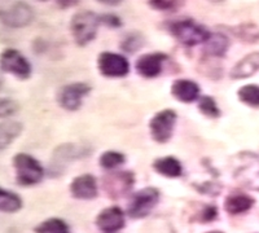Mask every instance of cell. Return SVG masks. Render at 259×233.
Returning a JSON list of instances; mask_svg holds the SVG:
<instances>
[{"instance_id": "obj_9", "label": "cell", "mask_w": 259, "mask_h": 233, "mask_svg": "<svg viewBox=\"0 0 259 233\" xmlns=\"http://www.w3.org/2000/svg\"><path fill=\"white\" fill-rule=\"evenodd\" d=\"M90 91H91V87L87 83H71L60 89L57 95V101L61 108L69 112H74L79 109L83 98L87 96Z\"/></svg>"}, {"instance_id": "obj_11", "label": "cell", "mask_w": 259, "mask_h": 233, "mask_svg": "<svg viewBox=\"0 0 259 233\" xmlns=\"http://www.w3.org/2000/svg\"><path fill=\"white\" fill-rule=\"evenodd\" d=\"M134 185V175L131 172H114L104 177V188L110 197H122L130 192Z\"/></svg>"}, {"instance_id": "obj_4", "label": "cell", "mask_w": 259, "mask_h": 233, "mask_svg": "<svg viewBox=\"0 0 259 233\" xmlns=\"http://www.w3.org/2000/svg\"><path fill=\"white\" fill-rule=\"evenodd\" d=\"M236 160L235 179L250 189L259 191V157L253 153H242Z\"/></svg>"}, {"instance_id": "obj_22", "label": "cell", "mask_w": 259, "mask_h": 233, "mask_svg": "<svg viewBox=\"0 0 259 233\" xmlns=\"http://www.w3.org/2000/svg\"><path fill=\"white\" fill-rule=\"evenodd\" d=\"M35 233H69L68 224L59 218H51L35 227Z\"/></svg>"}, {"instance_id": "obj_8", "label": "cell", "mask_w": 259, "mask_h": 233, "mask_svg": "<svg viewBox=\"0 0 259 233\" xmlns=\"http://www.w3.org/2000/svg\"><path fill=\"white\" fill-rule=\"evenodd\" d=\"M34 20V12L31 7L26 3H13L7 9H0V21L6 26L20 29L31 24Z\"/></svg>"}, {"instance_id": "obj_15", "label": "cell", "mask_w": 259, "mask_h": 233, "mask_svg": "<svg viewBox=\"0 0 259 233\" xmlns=\"http://www.w3.org/2000/svg\"><path fill=\"white\" fill-rule=\"evenodd\" d=\"M171 94L182 103H192L200 96V87L196 82L189 79L175 80L171 86Z\"/></svg>"}, {"instance_id": "obj_25", "label": "cell", "mask_w": 259, "mask_h": 233, "mask_svg": "<svg viewBox=\"0 0 259 233\" xmlns=\"http://www.w3.org/2000/svg\"><path fill=\"white\" fill-rule=\"evenodd\" d=\"M126 161L124 156L119 152H105L103 153V156L100 157V165L101 167L106 168V170H112V168L118 167L119 165Z\"/></svg>"}, {"instance_id": "obj_1", "label": "cell", "mask_w": 259, "mask_h": 233, "mask_svg": "<svg viewBox=\"0 0 259 233\" xmlns=\"http://www.w3.org/2000/svg\"><path fill=\"white\" fill-rule=\"evenodd\" d=\"M16 180L22 187L39 184L45 177V168L36 158L27 153H17L13 157Z\"/></svg>"}, {"instance_id": "obj_20", "label": "cell", "mask_w": 259, "mask_h": 233, "mask_svg": "<svg viewBox=\"0 0 259 233\" xmlns=\"http://www.w3.org/2000/svg\"><path fill=\"white\" fill-rule=\"evenodd\" d=\"M230 47V40L223 34H211L207 41L205 43V52L209 56L223 57L227 54V50Z\"/></svg>"}, {"instance_id": "obj_3", "label": "cell", "mask_w": 259, "mask_h": 233, "mask_svg": "<svg viewBox=\"0 0 259 233\" xmlns=\"http://www.w3.org/2000/svg\"><path fill=\"white\" fill-rule=\"evenodd\" d=\"M99 24H100V17L95 15L94 12H90V11L79 12L73 16L70 27L75 43L83 47V45H87L90 41L94 40Z\"/></svg>"}, {"instance_id": "obj_27", "label": "cell", "mask_w": 259, "mask_h": 233, "mask_svg": "<svg viewBox=\"0 0 259 233\" xmlns=\"http://www.w3.org/2000/svg\"><path fill=\"white\" fill-rule=\"evenodd\" d=\"M20 109L17 101L8 98H0V118H8L12 117Z\"/></svg>"}, {"instance_id": "obj_17", "label": "cell", "mask_w": 259, "mask_h": 233, "mask_svg": "<svg viewBox=\"0 0 259 233\" xmlns=\"http://www.w3.org/2000/svg\"><path fill=\"white\" fill-rule=\"evenodd\" d=\"M255 204V200L253 197L247 195H230L224 201V209L231 215H237V214H242L247 210H250L253 205Z\"/></svg>"}, {"instance_id": "obj_30", "label": "cell", "mask_w": 259, "mask_h": 233, "mask_svg": "<svg viewBox=\"0 0 259 233\" xmlns=\"http://www.w3.org/2000/svg\"><path fill=\"white\" fill-rule=\"evenodd\" d=\"M142 43L143 40L142 39H139V35H136V34H134V35H130L128 38L124 40V43L122 44V48L123 50H126V52L128 51V52H135L136 48H140L142 47Z\"/></svg>"}, {"instance_id": "obj_33", "label": "cell", "mask_w": 259, "mask_h": 233, "mask_svg": "<svg viewBox=\"0 0 259 233\" xmlns=\"http://www.w3.org/2000/svg\"><path fill=\"white\" fill-rule=\"evenodd\" d=\"M2 84H3V80H2V77H0V87H2Z\"/></svg>"}, {"instance_id": "obj_28", "label": "cell", "mask_w": 259, "mask_h": 233, "mask_svg": "<svg viewBox=\"0 0 259 233\" xmlns=\"http://www.w3.org/2000/svg\"><path fill=\"white\" fill-rule=\"evenodd\" d=\"M218 215V210L217 207L212 206V205H205L201 210L200 216L197 218L198 221H202V223H206V221H212Z\"/></svg>"}, {"instance_id": "obj_23", "label": "cell", "mask_w": 259, "mask_h": 233, "mask_svg": "<svg viewBox=\"0 0 259 233\" xmlns=\"http://www.w3.org/2000/svg\"><path fill=\"white\" fill-rule=\"evenodd\" d=\"M239 99L251 108H259V86L247 84L239 89Z\"/></svg>"}, {"instance_id": "obj_31", "label": "cell", "mask_w": 259, "mask_h": 233, "mask_svg": "<svg viewBox=\"0 0 259 233\" xmlns=\"http://www.w3.org/2000/svg\"><path fill=\"white\" fill-rule=\"evenodd\" d=\"M100 22H104V24L109 25V26H113V27L121 26V21H119V18L115 17V16L113 15L103 16V17H100Z\"/></svg>"}, {"instance_id": "obj_21", "label": "cell", "mask_w": 259, "mask_h": 233, "mask_svg": "<svg viewBox=\"0 0 259 233\" xmlns=\"http://www.w3.org/2000/svg\"><path fill=\"white\" fill-rule=\"evenodd\" d=\"M21 209H22V200L20 196L0 187V211L13 214L20 211Z\"/></svg>"}, {"instance_id": "obj_10", "label": "cell", "mask_w": 259, "mask_h": 233, "mask_svg": "<svg viewBox=\"0 0 259 233\" xmlns=\"http://www.w3.org/2000/svg\"><path fill=\"white\" fill-rule=\"evenodd\" d=\"M99 70L103 75L110 78H121L127 75L130 71V64L122 55L104 52L99 56Z\"/></svg>"}, {"instance_id": "obj_16", "label": "cell", "mask_w": 259, "mask_h": 233, "mask_svg": "<svg viewBox=\"0 0 259 233\" xmlns=\"http://www.w3.org/2000/svg\"><path fill=\"white\" fill-rule=\"evenodd\" d=\"M259 70V52L247 55L244 59L240 60L231 70L232 79H245L256 73Z\"/></svg>"}, {"instance_id": "obj_18", "label": "cell", "mask_w": 259, "mask_h": 233, "mask_svg": "<svg viewBox=\"0 0 259 233\" xmlns=\"http://www.w3.org/2000/svg\"><path fill=\"white\" fill-rule=\"evenodd\" d=\"M24 130V126L20 122L7 121L0 123V152L7 149L12 144Z\"/></svg>"}, {"instance_id": "obj_7", "label": "cell", "mask_w": 259, "mask_h": 233, "mask_svg": "<svg viewBox=\"0 0 259 233\" xmlns=\"http://www.w3.org/2000/svg\"><path fill=\"white\" fill-rule=\"evenodd\" d=\"M159 201V192L156 188H144L133 197L128 206V215L134 219H142L154 209Z\"/></svg>"}, {"instance_id": "obj_29", "label": "cell", "mask_w": 259, "mask_h": 233, "mask_svg": "<svg viewBox=\"0 0 259 233\" xmlns=\"http://www.w3.org/2000/svg\"><path fill=\"white\" fill-rule=\"evenodd\" d=\"M183 3H179V2H163V0H158V2H150L149 6H152L153 8L159 9V11H175L178 7L182 6Z\"/></svg>"}, {"instance_id": "obj_26", "label": "cell", "mask_w": 259, "mask_h": 233, "mask_svg": "<svg viewBox=\"0 0 259 233\" xmlns=\"http://www.w3.org/2000/svg\"><path fill=\"white\" fill-rule=\"evenodd\" d=\"M235 34L240 39H242L244 41H249V43L259 40V27L256 25H241L239 26V30H235Z\"/></svg>"}, {"instance_id": "obj_12", "label": "cell", "mask_w": 259, "mask_h": 233, "mask_svg": "<svg viewBox=\"0 0 259 233\" xmlns=\"http://www.w3.org/2000/svg\"><path fill=\"white\" fill-rule=\"evenodd\" d=\"M96 225L104 233H115L124 227V214L119 207L104 209L96 218Z\"/></svg>"}, {"instance_id": "obj_5", "label": "cell", "mask_w": 259, "mask_h": 233, "mask_svg": "<svg viewBox=\"0 0 259 233\" xmlns=\"http://www.w3.org/2000/svg\"><path fill=\"white\" fill-rule=\"evenodd\" d=\"M0 70L21 80L29 79L31 75V65L29 60L20 51L7 48L0 54Z\"/></svg>"}, {"instance_id": "obj_13", "label": "cell", "mask_w": 259, "mask_h": 233, "mask_svg": "<svg viewBox=\"0 0 259 233\" xmlns=\"http://www.w3.org/2000/svg\"><path fill=\"white\" fill-rule=\"evenodd\" d=\"M167 60V56L161 52L148 54L142 56L136 61V70L145 78H154L162 71V65Z\"/></svg>"}, {"instance_id": "obj_24", "label": "cell", "mask_w": 259, "mask_h": 233, "mask_svg": "<svg viewBox=\"0 0 259 233\" xmlns=\"http://www.w3.org/2000/svg\"><path fill=\"white\" fill-rule=\"evenodd\" d=\"M198 109L202 112L203 115L209 118H218L221 117V110L211 96H202L198 101Z\"/></svg>"}, {"instance_id": "obj_19", "label": "cell", "mask_w": 259, "mask_h": 233, "mask_svg": "<svg viewBox=\"0 0 259 233\" xmlns=\"http://www.w3.org/2000/svg\"><path fill=\"white\" fill-rule=\"evenodd\" d=\"M153 168L166 177H179L182 175V165L174 157H163L154 161Z\"/></svg>"}, {"instance_id": "obj_14", "label": "cell", "mask_w": 259, "mask_h": 233, "mask_svg": "<svg viewBox=\"0 0 259 233\" xmlns=\"http://www.w3.org/2000/svg\"><path fill=\"white\" fill-rule=\"evenodd\" d=\"M71 195L79 200H92L97 196V183L94 175L84 174L75 177L70 185Z\"/></svg>"}, {"instance_id": "obj_2", "label": "cell", "mask_w": 259, "mask_h": 233, "mask_svg": "<svg viewBox=\"0 0 259 233\" xmlns=\"http://www.w3.org/2000/svg\"><path fill=\"white\" fill-rule=\"evenodd\" d=\"M170 33L183 44L192 47L200 43H206L211 36L209 30L193 20H179L170 25Z\"/></svg>"}, {"instance_id": "obj_6", "label": "cell", "mask_w": 259, "mask_h": 233, "mask_svg": "<svg viewBox=\"0 0 259 233\" xmlns=\"http://www.w3.org/2000/svg\"><path fill=\"white\" fill-rule=\"evenodd\" d=\"M175 122H177V113L171 109L162 110L157 113L153 118L150 119L149 128L154 142L163 144L168 142L174 132Z\"/></svg>"}, {"instance_id": "obj_32", "label": "cell", "mask_w": 259, "mask_h": 233, "mask_svg": "<svg viewBox=\"0 0 259 233\" xmlns=\"http://www.w3.org/2000/svg\"><path fill=\"white\" fill-rule=\"evenodd\" d=\"M206 233H224V232H221V230H211V232H206Z\"/></svg>"}]
</instances>
